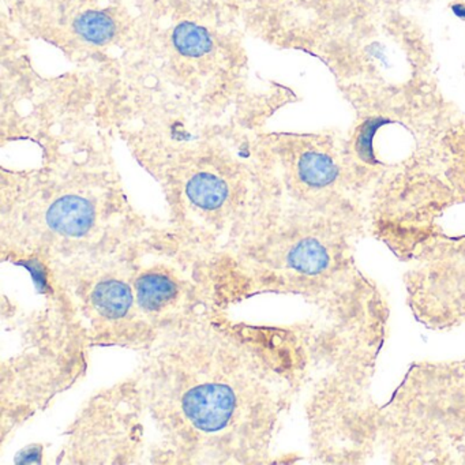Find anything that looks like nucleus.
<instances>
[{
	"label": "nucleus",
	"mask_w": 465,
	"mask_h": 465,
	"mask_svg": "<svg viewBox=\"0 0 465 465\" xmlns=\"http://www.w3.org/2000/svg\"><path fill=\"white\" fill-rule=\"evenodd\" d=\"M214 2H217V4L224 5V6L230 7V9L233 10V12H236V9H238L239 5L242 4V0H214Z\"/></svg>",
	"instance_id": "nucleus-12"
},
{
	"label": "nucleus",
	"mask_w": 465,
	"mask_h": 465,
	"mask_svg": "<svg viewBox=\"0 0 465 465\" xmlns=\"http://www.w3.org/2000/svg\"><path fill=\"white\" fill-rule=\"evenodd\" d=\"M254 134L224 130L193 137H121L162 189L168 227L206 261L235 252L276 212V187Z\"/></svg>",
	"instance_id": "nucleus-5"
},
{
	"label": "nucleus",
	"mask_w": 465,
	"mask_h": 465,
	"mask_svg": "<svg viewBox=\"0 0 465 465\" xmlns=\"http://www.w3.org/2000/svg\"><path fill=\"white\" fill-rule=\"evenodd\" d=\"M143 239L113 254L25 268L43 274L62 293L92 350L122 348L141 353L152 345L133 282L135 249Z\"/></svg>",
	"instance_id": "nucleus-9"
},
{
	"label": "nucleus",
	"mask_w": 465,
	"mask_h": 465,
	"mask_svg": "<svg viewBox=\"0 0 465 465\" xmlns=\"http://www.w3.org/2000/svg\"><path fill=\"white\" fill-rule=\"evenodd\" d=\"M238 13L214 0H145V32L118 64L94 72L114 137L257 133L296 100L252 77Z\"/></svg>",
	"instance_id": "nucleus-2"
},
{
	"label": "nucleus",
	"mask_w": 465,
	"mask_h": 465,
	"mask_svg": "<svg viewBox=\"0 0 465 465\" xmlns=\"http://www.w3.org/2000/svg\"><path fill=\"white\" fill-rule=\"evenodd\" d=\"M2 21L29 43L56 48L75 69L102 72L143 39L145 0H2Z\"/></svg>",
	"instance_id": "nucleus-8"
},
{
	"label": "nucleus",
	"mask_w": 465,
	"mask_h": 465,
	"mask_svg": "<svg viewBox=\"0 0 465 465\" xmlns=\"http://www.w3.org/2000/svg\"><path fill=\"white\" fill-rule=\"evenodd\" d=\"M307 340L285 326L213 312L163 334L133 372L157 465H261L307 370Z\"/></svg>",
	"instance_id": "nucleus-1"
},
{
	"label": "nucleus",
	"mask_w": 465,
	"mask_h": 465,
	"mask_svg": "<svg viewBox=\"0 0 465 465\" xmlns=\"http://www.w3.org/2000/svg\"><path fill=\"white\" fill-rule=\"evenodd\" d=\"M133 269L138 312L152 345L163 334L223 310L205 258L187 247L167 223L138 243Z\"/></svg>",
	"instance_id": "nucleus-10"
},
{
	"label": "nucleus",
	"mask_w": 465,
	"mask_h": 465,
	"mask_svg": "<svg viewBox=\"0 0 465 465\" xmlns=\"http://www.w3.org/2000/svg\"><path fill=\"white\" fill-rule=\"evenodd\" d=\"M402 2L246 0L239 18L249 36L320 59L351 102L432 83L431 45Z\"/></svg>",
	"instance_id": "nucleus-4"
},
{
	"label": "nucleus",
	"mask_w": 465,
	"mask_h": 465,
	"mask_svg": "<svg viewBox=\"0 0 465 465\" xmlns=\"http://www.w3.org/2000/svg\"><path fill=\"white\" fill-rule=\"evenodd\" d=\"M145 402L134 375L97 391L64 431L58 464L132 465L148 461Z\"/></svg>",
	"instance_id": "nucleus-11"
},
{
	"label": "nucleus",
	"mask_w": 465,
	"mask_h": 465,
	"mask_svg": "<svg viewBox=\"0 0 465 465\" xmlns=\"http://www.w3.org/2000/svg\"><path fill=\"white\" fill-rule=\"evenodd\" d=\"M29 273L42 287L39 306L21 312L7 295L2 304L4 325L15 339L0 369L2 446L85 377L92 350L62 293L43 274Z\"/></svg>",
	"instance_id": "nucleus-7"
},
{
	"label": "nucleus",
	"mask_w": 465,
	"mask_h": 465,
	"mask_svg": "<svg viewBox=\"0 0 465 465\" xmlns=\"http://www.w3.org/2000/svg\"><path fill=\"white\" fill-rule=\"evenodd\" d=\"M133 206L113 143L69 149L0 175V254L48 266L113 254L159 227Z\"/></svg>",
	"instance_id": "nucleus-3"
},
{
	"label": "nucleus",
	"mask_w": 465,
	"mask_h": 465,
	"mask_svg": "<svg viewBox=\"0 0 465 465\" xmlns=\"http://www.w3.org/2000/svg\"><path fill=\"white\" fill-rule=\"evenodd\" d=\"M0 73L2 145L31 143L45 157L113 143L96 73L74 69L55 77L42 74L32 61L28 40L4 21Z\"/></svg>",
	"instance_id": "nucleus-6"
}]
</instances>
